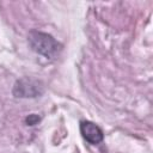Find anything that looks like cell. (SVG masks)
Instances as JSON below:
<instances>
[{
    "label": "cell",
    "instance_id": "cell-3",
    "mask_svg": "<svg viewBox=\"0 0 153 153\" xmlns=\"http://www.w3.org/2000/svg\"><path fill=\"white\" fill-rule=\"evenodd\" d=\"M13 93L17 97H36L37 94L41 93V91L37 81L30 79H22L17 81Z\"/></svg>",
    "mask_w": 153,
    "mask_h": 153
},
{
    "label": "cell",
    "instance_id": "cell-2",
    "mask_svg": "<svg viewBox=\"0 0 153 153\" xmlns=\"http://www.w3.org/2000/svg\"><path fill=\"white\" fill-rule=\"evenodd\" d=\"M80 133L82 137L91 145H97L103 141V130L91 121H82L80 123Z\"/></svg>",
    "mask_w": 153,
    "mask_h": 153
},
{
    "label": "cell",
    "instance_id": "cell-1",
    "mask_svg": "<svg viewBox=\"0 0 153 153\" xmlns=\"http://www.w3.org/2000/svg\"><path fill=\"white\" fill-rule=\"evenodd\" d=\"M29 44L33 51L45 56V57H54L59 54L61 45L60 43L50 35L39 32V31H31L27 36Z\"/></svg>",
    "mask_w": 153,
    "mask_h": 153
}]
</instances>
